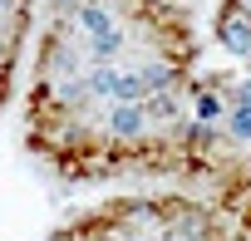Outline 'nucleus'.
Returning <instances> with one entry per match:
<instances>
[{
	"label": "nucleus",
	"instance_id": "1",
	"mask_svg": "<svg viewBox=\"0 0 251 241\" xmlns=\"http://www.w3.org/2000/svg\"><path fill=\"white\" fill-rule=\"evenodd\" d=\"M217 45L246 64L251 74V0H222V10H217Z\"/></svg>",
	"mask_w": 251,
	"mask_h": 241
}]
</instances>
